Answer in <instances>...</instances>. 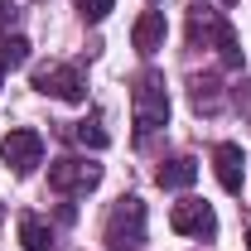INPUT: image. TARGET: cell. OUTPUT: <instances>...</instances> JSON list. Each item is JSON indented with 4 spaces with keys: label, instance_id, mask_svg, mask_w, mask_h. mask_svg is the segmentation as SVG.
<instances>
[{
    "label": "cell",
    "instance_id": "obj_1",
    "mask_svg": "<svg viewBox=\"0 0 251 251\" xmlns=\"http://www.w3.org/2000/svg\"><path fill=\"white\" fill-rule=\"evenodd\" d=\"M188 44H193V49H218L227 68H242V44H237V29L222 20V10L198 5V10L188 15Z\"/></svg>",
    "mask_w": 251,
    "mask_h": 251
},
{
    "label": "cell",
    "instance_id": "obj_2",
    "mask_svg": "<svg viewBox=\"0 0 251 251\" xmlns=\"http://www.w3.org/2000/svg\"><path fill=\"white\" fill-rule=\"evenodd\" d=\"M130 116H135V135H150L169 121V92L159 73H140L130 87Z\"/></svg>",
    "mask_w": 251,
    "mask_h": 251
},
{
    "label": "cell",
    "instance_id": "obj_3",
    "mask_svg": "<svg viewBox=\"0 0 251 251\" xmlns=\"http://www.w3.org/2000/svg\"><path fill=\"white\" fill-rule=\"evenodd\" d=\"M106 251H145V203L121 198L106 213Z\"/></svg>",
    "mask_w": 251,
    "mask_h": 251
},
{
    "label": "cell",
    "instance_id": "obj_4",
    "mask_svg": "<svg viewBox=\"0 0 251 251\" xmlns=\"http://www.w3.org/2000/svg\"><path fill=\"white\" fill-rule=\"evenodd\" d=\"M97 184H101V164H92V159H82V155H63V159L49 164V188L63 193V198L92 193Z\"/></svg>",
    "mask_w": 251,
    "mask_h": 251
},
{
    "label": "cell",
    "instance_id": "obj_5",
    "mask_svg": "<svg viewBox=\"0 0 251 251\" xmlns=\"http://www.w3.org/2000/svg\"><path fill=\"white\" fill-rule=\"evenodd\" d=\"M34 87L44 97H58V101H82L87 77H82L77 63H44V68H34Z\"/></svg>",
    "mask_w": 251,
    "mask_h": 251
},
{
    "label": "cell",
    "instance_id": "obj_6",
    "mask_svg": "<svg viewBox=\"0 0 251 251\" xmlns=\"http://www.w3.org/2000/svg\"><path fill=\"white\" fill-rule=\"evenodd\" d=\"M169 227L184 232V237H203V242H213V237H218V213H213V203H203V198H184V203H174Z\"/></svg>",
    "mask_w": 251,
    "mask_h": 251
},
{
    "label": "cell",
    "instance_id": "obj_7",
    "mask_svg": "<svg viewBox=\"0 0 251 251\" xmlns=\"http://www.w3.org/2000/svg\"><path fill=\"white\" fill-rule=\"evenodd\" d=\"M0 159H5L15 174H29L34 164L44 159V135H39V130H29V126L10 130V135H5V145H0Z\"/></svg>",
    "mask_w": 251,
    "mask_h": 251
},
{
    "label": "cell",
    "instance_id": "obj_8",
    "mask_svg": "<svg viewBox=\"0 0 251 251\" xmlns=\"http://www.w3.org/2000/svg\"><path fill=\"white\" fill-rule=\"evenodd\" d=\"M164 34H169V25H164V10H145L140 20H135V29H130V44L150 58V53H159L164 49Z\"/></svg>",
    "mask_w": 251,
    "mask_h": 251
},
{
    "label": "cell",
    "instance_id": "obj_9",
    "mask_svg": "<svg viewBox=\"0 0 251 251\" xmlns=\"http://www.w3.org/2000/svg\"><path fill=\"white\" fill-rule=\"evenodd\" d=\"M242 164H247V155H242V145H218L213 150V169H218V184L227 188V193H242Z\"/></svg>",
    "mask_w": 251,
    "mask_h": 251
},
{
    "label": "cell",
    "instance_id": "obj_10",
    "mask_svg": "<svg viewBox=\"0 0 251 251\" xmlns=\"http://www.w3.org/2000/svg\"><path fill=\"white\" fill-rule=\"evenodd\" d=\"M20 247L25 251H58L53 227H49L44 218H34V213H25V218H20Z\"/></svg>",
    "mask_w": 251,
    "mask_h": 251
},
{
    "label": "cell",
    "instance_id": "obj_11",
    "mask_svg": "<svg viewBox=\"0 0 251 251\" xmlns=\"http://www.w3.org/2000/svg\"><path fill=\"white\" fill-rule=\"evenodd\" d=\"M155 179H159V188H188L193 179H198V159H188V155H174V159H164Z\"/></svg>",
    "mask_w": 251,
    "mask_h": 251
},
{
    "label": "cell",
    "instance_id": "obj_12",
    "mask_svg": "<svg viewBox=\"0 0 251 251\" xmlns=\"http://www.w3.org/2000/svg\"><path fill=\"white\" fill-rule=\"evenodd\" d=\"M29 63V39H20V34H0V68L10 73V68H25Z\"/></svg>",
    "mask_w": 251,
    "mask_h": 251
},
{
    "label": "cell",
    "instance_id": "obj_13",
    "mask_svg": "<svg viewBox=\"0 0 251 251\" xmlns=\"http://www.w3.org/2000/svg\"><path fill=\"white\" fill-rule=\"evenodd\" d=\"M73 140H77V145H92V150H106V145H111V135L101 130V116L77 121V126H73Z\"/></svg>",
    "mask_w": 251,
    "mask_h": 251
},
{
    "label": "cell",
    "instance_id": "obj_14",
    "mask_svg": "<svg viewBox=\"0 0 251 251\" xmlns=\"http://www.w3.org/2000/svg\"><path fill=\"white\" fill-rule=\"evenodd\" d=\"M218 82H213V77H193V106H198V111H218Z\"/></svg>",
    "mask_w": 251,
    "mask_h": 251
},
{
    "label": "cell",
    "instance_id": "obj_15",
    "mask_svg": "<svg viewBox=\"0 0 251 251\" xmlns=\"http://www.w3.org/2000/svg\"><path fill=\"white\" fill-rule=\"evenodd\" d=\"M77 10H82V20H106V15H111V0H77Z\"/></svg>",
    "mask_w": 251,
    "mask_h": 251
},
{
    "label": "cell",
    "instance_id": "obj_16",
    "mask_svg": "<svg viewBox=\"0 0 251 251\" xmlns=\"http://www.w3.org/2000/svg\"><path fill=\"white\" fill-rule=\"evenodd\" d=\"M15 25H20V5L15 0H0V34H10Z\"/></svg>",
    "mask_w": 251,
    "mask_h": 251
},
{
    "label": "cell",
    "instance_id": "obj_17",
    "mask_svg": "<svg viewBox=\"0 0 251 251\" xmlns=\"http://www.w3.org/2000/svg\"><path fill=\"white\" fill-rule=\"evenodd\" d=\"M218 5H237V0H218Z\"/></svg>",
    "mask_w": 251,
    "mask_h": 251
},
{
    "label": "cell",
    "instance_id": "obj_18",
    "mask_svg": "<svg viewBox=\"0 0 251 251\" xmlns=\"http://www.w3.org/2000/svg\"><path fill=\"white\" fill-rule=\"evenodd\" d=\"M247 251H251V232H247Z\"/></svg>",
    "mask_w": 251,
    "mask_h": 251
},
{
    "label": "cell",
    "instance_id": "obj_19",
    "mask_svg": "<svg viewBox=\"0 0 251 251\" xmlns=\"http://www.w3.org/2000/svg\"><path fill=\"white\" fill-rule=\"evenodd\" d=\"M0 77H5V68H0Z\"/></svg>",
    "mask_w": 251,
    "mask_h": 251
}]
</instances>
